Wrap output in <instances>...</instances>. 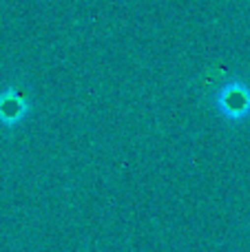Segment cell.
Instances as JSON below:
<instances>
[{
	"instance_id": "obj_1",
	"label": "cell",
	"mask_w": 250,
	"mask_h": 252,
	"mask_svg": "<svg viewBox=\"0 0 250 252\" xmlns=\"http://www.w3.org/2000/svg\"><path fill=\"white\" fill-rule=\"evenodd\" d=\"M221 106L228 115L233 118H242L250 111V93L244 87H233L224 97H221Z\"/></svg>"
}]
</instances>
